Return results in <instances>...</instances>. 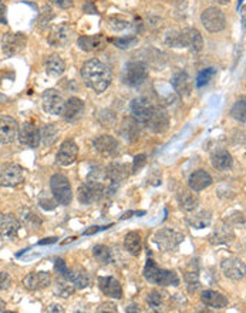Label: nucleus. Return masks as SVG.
Here are the masks:
<instances>
[{
    "label": "nucleus",
    "instance_id": "nucleus-43",
    "mask_svg": "<svg viewBox=\"0 0 246 313\" xmlns=\"http://www.w3.org/2000/svg\"><path fill=\"white\" fill-rule=\"evenodd\" d=\"M37 202H39V205L43 209H46V211H53V209H56V207L58 205L57 201L54 199V197H53V194L50 195V194H47L46 191H42V192H40V195L37 198Z\"/></svg>",
    "mask_w": 246,
    "mask_h": 313
},
{
    "label": "nucleus",
    "instance_id": "nucleus-33",
    "mask_svg": "<svg viewBox=\"0 0 246 313\" xmlns=\"http://www.w3.org/2000/svg\"><path fill=\"white\" fill-rule=\"evenodd\" d=\"M124 246L130 255L138 256L143 249V239L138 232H128L124 236Z\"/></svg>",
    "mask_w": 246,
    "mask_h": 313
},
{
    "label": "nucleus",
    "instance_id": "nucleus-35",
    "mask_svg": "<svg viewBox=\"0 0 246 313\" xmlns=\"http://www.w3.org/2000/svg\"><path fill=\"white\" fill-rule=\"evenodd\" d=\"M45 67L47 74L50 76H61L66 71V63L58 54H51L46 58Z\"/></svg>",
    "mask_w": 246,
    "mask_h": 313
},
{
    "label": "nucleus",
    "instance_id": "nucleus-9",
    "mask_svg": "<svg viewBox=\"0 0 246 313\" xmlns=\"http://www.w3.org/2000/svg\"><path fill=\"white\" fill-rule=\"evenodd\" d=\"M155 107L157 105H154V103L149 98H147V97H138V98L133 100V103H131V114H133V118H134L140 126H144L147 123V120L152 114V111H154Z\"/></svg>",
    "mask_w": 246,
    "mask_h": 313
},
{
    "label": "nucleus",
    "instance_id": "nucleus-26",
    "mask_svg": "<svg viewBox=\"0 0 246 313\" xmlns=\"http://www.w3.org/2000/svg\"><path fill=\"white\" fill-rule=\"evenodd\" d=\"M212 177L208 174L205 170H197L188 178V186H190L191 191H195V192L203 191L205 188L212 185Z\"/></svg>",
    "mask_w": 246,
    "mask_h": 313
},
{
    "label": "nucleus",
    "instance_id": "nucleus-50",
    "mask_svg": "<svg viewBox=\"0 0 246 313\" xmlns=\"http://www.w3.org/2000/svg\"><path fill=\"white\" fill-rule=\"evenodd\" d=\"M229 225H244L245 224V218H244V214L242 212H239V211H236L234 214H231V217L228 218L226 221Z\"/></svg>",
    "mask_w": 246,
    "mask_h": 313
},
{
    "label": "nucleus",
    "instance_id": "nucleus-30",
    "mask_svg": "<svg viewBox=\"0 0 246 313\" xmlns=\"http://www.w3.org/2000/svg\"><path fill=\"white\" fill-rule=\"evenodd\" d=\"M177 202H178L179 208L185 212H192L198 208L199 205V197L195 191L191 189H184L177 195Z\"/></svg>",
    "mask_w": 246,
    "mask_h": 313
},
{
    "label": "nucleus",
    "instance_id": "nucleus-25",
    "mask_svg": "<svg viewBox=\"0 0 246 313\" xmlns=\"http://www.w3.org/2000/svg\"><path fill=\"white\" fill-rule=\"evenodd\" d=\"M71 39H73L71 29L66 24H61L49 35L47 40L53 47H66L71 42Z\"/></svg>",
    "mask_w": 246,
    "mask_h": 313
},
{
    "label": "nucleus",
    "instance_id": "nucleus-37",
    "mask_svg": "<svg viewBox=\"0 0 246 313\" xmlns=\"http://www.w3.org/2000/svg\"><path fill=\"white\" fill-rule=\"evenodd\" d=\"M211 220H212V217H211V212L209 211H199V212L191 215L187 221H188L191 228H194V229H203V228H206V226L211 225Z\"/></svg>",
    "mask_w": 246,
    "mask_h": 313
},
{
    "label": "nucleus",
    "instance_id": "nucleus-29",
    "mask_svg": "<svg viewBox=\"0 0 246 313\" xmlns=\"http://www.w3.org/2000/svg\"><path fill=\"white\" fill-rule=\"evenodd\" d=\"M67 279L76 286V289H86L91 283V276L83 267H74L68 269Z\"/></svg>",
    "mask_w": 246,
    "mask_h": 313
},
{
    "label": "nucleus",
    "instance_id": "nucleus-4",
    "mask_svg": "<svg viewBox=\"0 0 246 313\" xmlns=\"http://www.w3.org/2000/svg\"><path fill=\"white\" fill-rule=\"evenodd\" d=\"M148 79V66L144 61H130L123 71V83L130 87H138Z\"/></svg>",
    "mask_w": 246,
    "mask_h": 313
},
{
    "label": "nucleus",
    "instance_id": "nucleus-28",
    "mask_svg": "<svg viewBox=\"0 0 246 313\" xmlns=\"http://www.w3.org/2000/svg\"><path fill=\"white\" fill-rule=\"evenodd\" d=\"M201 302L205 306H208L211 309H225L228 306V298L225 295H222V293L212 289L202 292Z\"/></svg>",
    "mask_w": 246,
    "mask_h": 313
},
{
    "label": "nucleus",
    "instance_id": "nucleus-11",
    "mask_svg": "<svg viewBox=\"0 0 246 313\" xmlns=\"http://www.w3.org/2000/svg\"><path fill=\"white\" fill-rule=\"evenodd\" d=\"M144 127H147L151 133H155V134L165 133L169 128V116H168V113L161 107H155L152 114L147 120Z\"/></svg>",
    "mask_w": 246,
    "mask_h": 313
},
{
    "label": "nucleus",
    "instance_id": "nucleus-55",
    "mask_svg": "<svg viewBox=\"0 0 246 313\" xmlns=\"http://www.w3.org/2000/svg\"><path fill=\"white\" fill-rule=\"evenodd\" d=\"M84 12L86 13H90V14H97V9H96V6L91 3V1H87L86 4H84Z\"/></svg>",
    "mask_w": 246,
    "mask_h": 313
},
{
    "label": "nucleus",
    "instance_id": "nucleus-20",
    "mask_svg": "<svg viewBox=\"0 0 246 313\" xmlns=\"http://www.w3.org/2000/svg\"><path fill=\"white\" fill-rule=\"evenodd\" d=\"M93 145L96 151L104 155V157H114L118 150H120V144L118 141L111 137V135H100L93 141Z\"/></svg>",
    "mask_w": 246,
    "mask_h": 313
},
{
    "label": "nucleus",
    "instance_id": "nucleus-36",
    "mask_svg": "<svg viewBox=\"0 0 246 313\" xmlns=\"http://www.w3.org/2000/svg\"><path fill=\"white\" fill-rule=\"evenodd\" d=\"M54 293L57 296L63 298V299H67V298L73 296L76 293V286L67 278L58 275L56 282H54Z\"/></svg>",
    "mask_w": 246,
    "mask_h": 313
},
{
    "label": "nucleus",
    "instance_id": "nucleus-38",
    "mask_svg": "<svg viewBox=\"0 0 246 313\" xmlns=\"http://www.w3.org/2000/svg\"><path fill=\"white\" fill-rule=\"evenodd\" d=\"M58 138V128L54 124H47L40 130V142L46 147H51Z\"/></svg>",
    "mask_w": 246,
    "mask_h": 313
},
{
    "label": "nucleus",
    "instance_id": "nucleus-58",
    "mask_svg": "<svg viewBox=\"0 0 246 313\" xmlns=\"http://www.w3.org/2000/svg\"><path fill=\"white\" fill-rule=\"evenodd\" d=\"M125 312H141V309L138 305H131V306L125 308Z\"/></svg>",
    "mask_w": 246,
    "mask_h": 313
},
{
    "label": "nucleus",
    "instance_id": "nucleus-21",
    "mask_svg": "<svg viewBox=\"0 0 246 313\" xmlns=\"http://www.w3.org/2000/svg\"><path fill=\"white\" fill-rule=\"evenodd\" d=\"M98 288L100 290L111 299H121L123 298V288L120 282L112 276H100L98 278Z\"/></svg>",
    "mask_w": 246,
    "mask_h": 313
},
{
    "label": "nucleus",
    "instance_id": "nucleus-13",
    "mask_svg": "<svg viewBox=\"0 0 246 313\" xmlns=\"http://www.w3.org/2000/svg\"><path fill=\"white\" fill-rule=\"evenodd\" d=\"M26 36L22 33H6L1 39V50L7 57H11L22 51L26 46Z\"/></svg>",
    "mask_w": 246,
    "mask_h": 313
},
{
    "label": "nucleus",
    "instance_id": "nucleus-2",
    "mask_svg": "<svg viewBox=\"0 0 246 313\" xmlns=\"http://www.w3.org/2000/svg\"><path fill=\"white\" fill-rule=\"evenodd\" d=\"M144 278L152 283V285H158V286H178L179 285V276L177 272L174 270H168V269H162L155 264L154 259H148L143 270Z\"/></svg>",
    "mask_w": 246,
    "mask_h": 313
},
{
    "label": "nucleus",
    "instance_id": "nucleus-15",
    "mask_svg": "<svg viewBox=\"0 0 246 313\" xmlns=\"http://www.w3.org/2000/svg\"><path fill=\"white\" fill-rule=\"evenodd\" d=\"M221 269L226 278L232 280H242L245 278V262L239 258H228L221 264Z\"/></svg>",
    "mask_w": 246,
    "mask_h": 313
},
{
    "label": "nucleus",
    "instance_id": "nucleus-44",
    "mask_svg": "<svg viewBox=\"0 0 246 313\" xmlns=\"http://www.w3.org/2000/svg\"><path fill=\"white\" fill-rule=\"evenodd\" d=\"M165 43L169 47H175V48H181L182 47V36H181V30H168L165 33Z\"/></svg>",
    "mask_w": 246,
    "mask_h": 313
},
{
    "label": "nucleus",
    "instance_id": "nucleus-1",
    "mask_svg": "<svg viewBox=\"0 0 246 313\" xmlns=\"http://www.w3.org/2000/svg\"><path fill=\"white\" fill-rule=\"evenodd\" d=\"M81 79L84 84L96 93H102L111 84V70L97 58L86 61L81 67Z\"/></svg>",
    "mask_w": 246,
    "mask_h": 313
},
{
    "label": "nucleus",
    "instance_id": "nucleus-53",
    "mask_svg": "<svg viewBox=\"0 0 246 313\" xmlns=\"http://www.w3.org/2000/svg\"><path fill=\"white\" fill-rule=\"evenodd\" d=\"M97 312H118L117 305L112 302H104L102 305H100V308L97 309Z\"/></svg>",
    "mask_w": 246,
    "mask_h": 313
},
{
    "label": "nucleus",
    "instance_id": "nucleus-24",
    "mask_svg": "<svg viewBox=\"0 0 246 313\" xmlns=\"http://www.w3.org/2000/svg\"><path fill=\"white\" fill-rule=\"evenodd\" d=\"M171 84L174 87V90L181 95V97H188L192 93L194 84H192V79L187 71H178L174 74Z\"/></svg>",
    "mask_w": 246,
    "mask_h": 313
},
{
    "label": "nucleus",
    "instance_id": "nucleus-6",
    "mask_svg": "<svg viewBox=\"0 0 246 313\" xmlns=\"http://www.w3.org/2000/svg\"><path fill=\"white\" fill-rule=\"evenodd\" d=\"M105 188L101 184L100 181H94L89 179L87 182L81 184L77 189V198H79L80 204L83 205H91L98 202L101 198L104 197Z\"/></svg>",
    "mask_w": 246,
    "mask_h": 313
},
{
    "label": "nucleus",
    "instance_id": "nucleus-32",
    "mask_svg": "<svg viewBox=\"0 0 246 313\" xmlns=\"http://www.w3.org/2000/svg\"><path fill=\"white\" fill-rule=\"evenodd\" d=\"M128 177V167L125 164L115 163L110 164L105 168V178L111 182V184H120Z\"/></svg>",
    "mask_w": 246,
    "mask_h": 313
},
{
    "label": "nucleus",
    "instance_id": "nucleus-41",
    "mask_svg": "<svg viewBox=\"0 0 246 313\" xmlns=\"http://www.w3.org/2000/svg\"><path fill=\"white\" fill-rule=\"evenodd\" d=\"M164 301H165V295L161 292V290H151L147 296V303L148 306L151 308V311H155V312H159L161 308L164 306Z\"/></svg>",
    "mask_w": 246,
    "mask_h": 313
},
{
    "label": "nucleus",
    "instance_id": "nucleus-3",
    "mask_svg": "<svg viewBox=\"0 0 246 313\" xmlns=\"http://www.w3.org/2000/svg\"><path fill=\"white\" fill-rule=\"evenodd\" d=\"M50 189L51 194L57 201V204L67 207L73 201V191H71V185L70 181L66 175L63 174H54L50 178Z\"/></svg>",
    "mask_w": 246,
    "mask_h": 313
},
{
    "label": "nucleus",
    "instance_id": "nucleus-56",
    "mask_svg": "<svg viewBox=\"0 0 246 313\" xmlns=\"http://www.w3.org/2000/svg\"><path fill=\"white\" fill-rule=\"evenodd\" d=\"M6 6L4 4H1L0 6V23H3V24H7V17H6Z\"/></svg>",
    "mask_w": 246,
    "mask_h": 313
},
{
    "label": "nucleus",
    "instance_id": "nucleus-57",
    "mask_svg": "<svg viewBox=\"0 0 246 313\" xmlns=\"http://www.w3.org/2000/svg\"><path fill=\"white\" fill-rule=\"evenodd\" d=\"M47 311H49V312H60V313L64 312V309H63L60 305H56V303H54V305H50Z\"/></svg>",
    "mask_w": 246,
    "mask_h": 313
},
{
    "label": "nucleus",
    "instance_id": "nucleus-60",
    "mask_svg": "<svg viewBox=\"0 0 246 313\" xmlns=\"http://www.w3.org/2000/svg\"><path fill=\"white\" fill-rule=\"evenodd\" d=\"M212 1H215V3H218V4H222V6H225V4H228L231 0H212Z\"/></svg>",
    "mask_w": 246,
    "mask_h": 313
},
{
    "label": "nucleus",
    "instance_id": "nucleus-22",
    "mask_svg": "<svg viewBox=\"0 0 246 313\" xmlns=\"http://www.w3.org/2000/svg\"><path fill=\"white\" fill-rule=\"evenodd\" d=\"M84 113V101L77 97H70L67 101H64V107L61 111V116L66 121H76Z\"/></svg>",
    "mask_w": 246,
    "mask_h": 313
},
{
    "label": "nucleus",
    "instance_id": "nucleus-27",
    "mask_svg": "<svg viewBox=\"0 0 246 313\" xmlns=\"http://www.w3.org/2000/svg\"><path fill=\"white\" fill-rule=\"evenodd\" d=\"M211 164L215 170L218 171H228L232 168V155L229 154V151L224 148H216L211 152Z\"/></svg>",
    "mask_w": 246,
    "mask_h": 313
},
{
    "label": "nucleus",
    "instance_id": "nucleus-14",
    "mask_svg": "<svg viewBox=\"0 0 246 313\" xmlns=\"http://www.w3.org/2000/svg\"><path fill=\"white\" fill-rule=\"evenodd\" d=\"M17 138L24 147L37 148L40 144V130L33 123H24L22 127H19Z\"/></svg>",
    "mask_w": 246,
    "mask_h": 313
},
{
    "label": "nucleus",
    "instance_id": "nucleus-19",
    "mask_svg": "<svg viewBox=\"0 0 246 313\" xmlns=\"http://www.w3.org/2000/svg\"><path fill=\"white\" fill-rule=\"evenodd\" d=\"M20 228H22L20 221L11 214L0 215V238L13 239L17 236V232L20 231Z\"/></svg>",
    "mask_w": 246,
    "mask_h": 313
},
{
    "label": "nucleus",
    "instance_id": "nucleus-47",
    "mask_svg": "<svg viewBox=\"0 0 246 313\" xmlns=\"http://www.w3.org/2000/svg\"><path fill=\"white\" fill-rule=\"evenodd\" d=\"M215 74H216V70L213 69V67H208V69L199 71V74H198V77H197V80H195L197 87L201 89L203 86H206L208 83L211 82V79H212Z\"/></svg>",
    "mask_w": 246,
    "mask_h": 313
},
{
    "label": "nucleus",
    "instance_id": "nucleus-34",
    "mask_svg": "<svg viewBox=\"0 0 246 313\" xmlns=\"http://www.w3.org/2000/svg\"><path fill=\"white\" fill-rule=\"evenodd\" d=\"M19 218H20V224H23L27 228L32 229H37L42 225V218L39 214H36L34 211L30 208H20L19 209Z\"/></svg>",
    "mask_w": 246,
    "mask_h": 313
},
{
    "label": "nucleus",
    "instance_id": "nucleus-18",
    "mask_svg": "<svg viewBox=\"0 0 246 313\" xmlns=\"http://www.w3.org/2000/svg\"><path fill=\"white\" fill-rule=\"evenodd\" d=\"M77 155H79V147H77V144L73 139H67V141H64L60 145L58 152H57L56 155V161L57 164H60L63 167H68V165L76 163Z\"/></svg>",
    "mask_w": 246,
    "mask_h": 313
},
{
    "label": "nucleus",
    "instance_id": "nucleus-40",
    "mask_svg": "<svg viewBox=\"0 0 246 313\" xmlns=\"http://www.w3.org/2000/svg\"><path fill=\"white\" fill-rule=\"evenodd\" d=\"M140 124L135 121L134 118H131V120H125L123 124V127L120 130V133L124 135V138L125 139H130V141H133V139L138 138V135H140V127H138Z\"/></svg>",
    "mask_w": 246,
    "mask_h": 313
},
{
    "label": "nucleus",
    "instance_id": "nucleus-16",
    "mask_svg": "<svg viewBox=\"0 0 246 313\" xmlns=\"http://www.w3.org/2000/svg\"><path fill=\"white\" fill-rule=\"evenodd\" d=\"M51 285V275L49 272H32L23 279V286L30 292H37Z\"/></svg>",
    "mask_w": 246,
    "mask_h": 313
},
{
    "label": "nucleus",
    "instance_id": "nucleus-39",
    "mask_svg": "<svg viewBox=\"0 0 246 313\" xmlns=\"http://www.w3.org/2000/svg\"><path fill=\"white\" fill-rule=\"evenodd\" d=\"M91 252H93V256H94L100 264H102V265H108V264H111L112 261H114L111 249H110L108 246H105V245H94L93 249H91Z\"/></svg>",
    "mask_w": 246,
    "mask_h": 313
},
{
    "label": "nucleus",
    "instance_id": "nucleus-46",
    "mask_svg": "<svg viewBox=\"0 0 246 313\" xmlns=\"http://www.w3.org/2000/svg\"><path fill=\"white\" fill-rule=\"evenodd\" d=\"M231 116L234 117L236 121L245 124V98L238 100L234 104L232 110H231Z\"/></svg>",
    "mask_w": 246,
    "mask_h": 313
},
{
    "label": "nucleus",
    "instance_id": "nucleus-31",
    "mask_svg": "<svg viewBox=\"0 0 246 313\" xmlns=\"http://www.w3.org/2000/svg\"><path fill=\"white\" fill-rule=\"evenodd\" d=\"M105 39L104 36L101 35H94V36H81L77 40V45L81 50L84 51H98V50H102L105 47Z\"/></svg>",
    "mask_w": 246,
    "mask_h": 313
},
{
    "label": "nucleus",
    "instance_id": "nucleus-8",
    "mask_svg": "<svg viewBox=\"0 0 246 313\" xmlns=\"http://www.w3.org/2000/svg\"><path fill=\"white\" fill-rule=\"evenodd\" d=\"M202 26L211 32V33H218L222 32L226 27V17L222 10H219L218 7H208L205 9L201 14Z\"/></svg>",
    "mask_w": 246,
    "mask_h": 313
},
{
    "label": "nucleus",
    "instance_id": "nucleus-48",
    "mask_svg": "<svg viewBox=\"0 0 246 313\" xmlns=\"http://www.w3.org/2000/svg\"><path fill=\"white\" fill-rule=\"evenodd\" d=\"M53 19H54L53 9L50 6H45L43 7V12L40 13V17H39V27L40 29H46V26L50 23Z\"/></svg>",
    "mask_w": 246,
    "mask_h": 313
},
{
    "label": "nucleus",
    "instance_id": "nucleus-45",
    "mask_svg": "<svg viewBox=\"0 0 246 313\" xmlns=\"http://www.w3.org/2000/svg\"><path fill=\"white\" fill-rule=\"evenodd\" d=\"M114 43V46L121 48V50H127V48H131L138 45V37L135 36H128V37H117V39H112L111 40Z\"/></svg>",
    "mask_w": 246,
    "mask_h": 313
},
{
    "label": "nucleus",
    "instance_id": "nucleus-12",
    "mask_svg": "<svg viewBox=\"0 0 246 313\" xmlns=\"http://www.w3.org/2000/svg\"><path fill=\"white\" fill-rule=\"evenodd\" d=\"M42 104H43V110L46 113L53 114V116H58V114L61 116V111H63V107H64V100L57 90L49 89L42 95Z\"/></svg>",
    "mask_w": 246,
    "mask_h": 313
},
{
    "label": "nucleus",
    "instance_id": "nucleus-51",
    "mask_svg": "<svg viewBox=\"0 0 246 313\" xmlns=\"http://www.w3.org/2000/svg\"><path fill=\"white\" fill-rule=\"evenodd\" d=\"M11 276L7 272H0V292H4L10 288Z\"/></svg>",
    "mask_w": 246,
    "mask_h": 313
},
{
    "label": "nucleus",
    "instance_id": "nucleus-10",
    "mask_svg": "<svg viewBox=\"0 0 246 313\" xmlns=\"http://www.w3.org/2000/svg\"><path fill=\"white\" fill-rule=\"evenodd\" d=\"M234 239H235L234 226L229 225L226 221L219 222V224L213 228V231L211 232V235H209V242H211L213 246H222V245L232 244Z\"/></svg>",
    "mask_w": 246,
    "mask_h": 313
},
{
    "label": "nucleus",
    "instance_id": "nucleus-23",
    "mask_svg": "<svg viewBox=\"0 0 246 313\" xmlns=\"http://www.w3.org/2000/svg\"><path fill=\"white\" fill-rule=\"evenodd\" d=\"M181 36H182V47H188L194 53H198L203 48V39L197 29L192 27L184 29L181 30Z\"/></svg>",
    "mask_w": 246,
    "mask_h": 313
},
{
    "label": "nucleus",
    "instance_id": "nucleus-17",
    "mask_svg": "<svg viewBox=\"0 0 246 313\" xmlns=\"http://www.w3.org/2000/svg\"><path fill=\"white\" fill-rule=\"evenodd\" d=\"M19 123L9 116H0V144H10L17 138Z\"/></svg>",
    "mask_w": 246,
    "mask_h": 313
},
{
    "label": "nucleus",
    "instance_id": "nucleus-59",
    "mask_svg": "<svg viewBox=\"0 0 246 313\" xmlns=\"http://www.w3.org/2000/svg\"><path fill=\"white\" fill-rule=\"evenodd\" d=\"M6 306H7V305H6V302H4L3 299H1V298H0V312H3V311L6 309Z\"/></svg>",
    "mask_w": 246,
    "mask_h": 313
},
{
    "label": "nucleus",
    "instance_id": "nucleus-5",
    "mask_svg": "<svg viewBox=\"0 0 246 313\" xmlns=\"http://www.w3.org/2000/svg\"><path fill=\"white\" fill-rule=\"evenodd\" d=\"M152 241L155 242L158 248L164 252H175L179 245L184 241V235L181 232L174 231L171 228H162L155 232Z\"/></svg>",
    "mask_w": 246,
    "mask_h": 313
},
{
    "label": "nucleus",
    "instance_id": "nucleus-54",
    "mask_svg": "<svg viewBox=\"0 0 246 313\" xmlns=\"http://www.w3.org/2000/svg\"><path fill=\"white\" fill-rule=\"evenodd\" d=\"M49 1L56 4L57 7H60V9H70L74 3L73 0H49Z\"/></svg>",
    "mask_w": 246,
    "mask_h": 313
},
{
    "label": "nucleus",
    "instance_id": "nucleus-52",
    "mask_svg": "<svg viewBox=\"0 0 246 313\" xmlns=\"http://www.w3.org/2000/svg\"><path fill=\"white\" fill-rule=\"evenodd\" d=\"M54 268H56L57 273H58L60 276H64V278H67L68 267H67V264L64 262V259H56Z\"/></svg>",
    "mask_w": 246,
    "mask_h": 313
},
{
    "label": "nucleus",
    "instance_id": "nucleus-42",
    "mask_svg": "<svg viewBox=\"0 0 246 313\" xmlns=\"http://www.w3.org/2000/svg\"><path fill=\"white\" fill-rule=\"evenodd\" d=\"M184 279L187 283V289L190 293H195L197 290L201 288V282H199V273L195 269H190L184 273Z\"/></svg>",
    "mask_w": 246,
    "mask_h": 313
},
{
    "label": "nucleus",
    "instance_id": "nucleus-49",
    "mask_svg": "<svg viewBox=\"0 0 246 313\" xmlns=\"http://www.w3.org/2000/svg\"><path fill=\"white\" fill-rule=\"evenodd\" d=\"M147 164V155L146 154H138L134 158L133 163V174H137L138 171H141L144 168V165Z\"/></svg>",
    "mask_w": 246,
    "mask_h": 313
},
{
    "label": "nucleus",
    "instance_id": "nucleus-7",
    "mask_svg": "<svg viewBox=\"0 0 246 313\" xmlns=\"http://www.w3.org/2000/svg\"><path fill=\"white\" fill-rule=\"evenodd\" d=\"M26 178V170L19 164H1L0 165V185L17 186Z\"/></svg>",
    "mask_w": 246,
    "mask_h": 313
}]
</instances>
